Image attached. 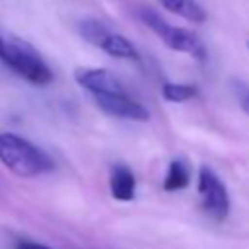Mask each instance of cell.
<instances>
[{"label":"cell","mask_w":249,"mask_h":249,"mask_svg":"<svg viewBox=\"0 0 249 249\" xmlns=\"http://www.w3.org/2000/svg\"><path fill=\"white\" fill-rule=\"evenodd\" d=\"M0 60L33 86H47L53 82V72L39 51L12 33L0 31Z\"/></svg>","instance_id":"cell-1"},{"label":"cell","mask_w":249,"mask_h":249,"mask_svg":"<svg viewBox=\"0 0 249 249\" xmlns=\"http://www.w3.org/2000/svg\"><path fill=\"white\" fill-rule=\"evenodd\" d=\"M189 185V167L183 160H171L163 177V191L173 193V191H181Z\"/></svg>","instance_id":"cell-10"},{"label":"cell","mask_w":249,"mask_h":249,"mask_svg":"<svg viewBox=\"0 0 249 249\" xmlns=\"http://www.w3.org/2000/svg\"><path fill=\"white\" fill-rule=\"evenodd\" d=\"M247 47H249V43H247Z\"/></svg>","instance_id":"cell-14"},{"label":"cell","mask_w":249,"mask_h":249,"mask_svg":"<svg viewBox=\"0 0 249 249\" xmlns=\"http://www.w3.org/2000/svg\"><path fill=\"white\" fill-rule=\"evenodd\" d=\"M239 105H241L243 113H247V115H249V93H243V95L239 97Z\"/></svg>","instance_id":"cell-13"},{"label":"cell","mask_w":249,"mask_h":249,"mask_svg":"<svg viewBox=\"0 0 249 249\" xmlns=\"http://www.w3.org/2000/svg\"><path fill=\"white\" fill-rule=\"evenodd\" d=\"M138 18L142 19V23L152 29L161 41L165 47L177 51V53H185V54H191L193 58L196 60H204L206 56V51H204V45L200 43L198 35L193 33L191 29L187 27H177V25H171L167 23L158 12L150 10V8H142L138 12Z\"/></svg>","instance_id":"cell-3"},{"label":"cell","mask_w":249,"mask_h":249,"mask_svg":"<svg viewBox=\"0 0 249 249\" xmlns=\"http://www.w3.org/2000/svg\"><path fill=\"white\" fill-rule=\"evenodd\" d=\"M74 78L89 95L124 91L121 80L105 68H80V70H76Z\"/></svg>","instance_id":"cell-7"},{"label":"cell","mask_w":249,"mask_h":249,"mask_svg":"<svg viewBox=\"0 0 249 249\" xmlns=\"http://www.w3.org/2000/svg\"><path fill=\"white\" fill-rule=\"evenodd\" d=\"M161 95L169 103H185L198 95V88L195 84H183V82H165L161 86Z\"/></svg>","instance_id":"cell-11"},{"label":"cell","mask_w":249,"mask_h":249,"mask_svg":"<svg viewBox=\"0 0 249 249\" xmlns=\"http://www.w3.org/2000/svg\"><path fill=\"white\" fill-rule=\"evenodd\" d=\"M165 10L179 16L185 21L191 23H204L206 21V10L196 0H158Z\"/></svg>","instance_id":"cell-9"},{"label":"cell","mask_w":249,"mask_h":249,"mask_svg":"<svg viewBox=\"0 0 249 249\" xmlns=\"http://www.w3.org/2000/svg\"><path fill=\"white\" fill-rule=\"evenodd\" d=\"M109 189L113 198L117 200H132L134 193H136V179L134 173L130 171L128 165L124 163H115L111 167V175H109Z\"/></svg>","instance_id":"cell-8"},{"label":"cell","mask_w":249,"mask_h":249,"mask_svg":"<svg viewBox=\"0 0 249 249\" xmlns=\"http://www.w3.org/2000/svg\"><path fill=\"white\" fill-rule=\"evenodd\" d=\"M95 105L117 119H126V121H148L150 113L148 109L138 103L136 99H132L126 91H115V93H99V95H91Z\"/></svg>","instance_id":"cell-6"},{"label":"cell","mask_w":249,"mask_h":249,"mask_svg":"<svg viewBox=\"0 0 249 249\" xmlns=\"http://www.w3.org/2000/svg\"><path fill=\"white\" fill-rule=\"evenodd\" d=\"M16 249H51V247L41 245V243H35V241H19L16 245Z\"/></svg>","instance_id":"cell-12"},{"label":"cell","mask_w":249,"mask_h":249,"mask_svg":"<svg viewBox=\"0 0 249 249\" xmlns=\"http://www.w3.org/2000/svg\"><path fill=\"white\" fill-rule=\"evenodd\" d=\"M78 29H80V35L88 43L95 45L97 49H101L109 56H113V58H126V60H138V53H136L134 45L126 37L111 31L101 21H97V19H84V21H80Z\"/></svg>","instance_id":"cell-4"},{"label":"cell","mask_w":249,"mask_h":249,"mask_svg":"<svg viewBox=\"0 0 249 249\" xmlns=\"http://www.w3.org/2000/svg\"><path fill=\"white\" fill-rule=\"evenodd\" d=\"M196 187H198L202 210L218 222L226 220L230 214V195H228V189L222 183V179L208 165H202L198 169Z\"/></svg>","instance_id":"cell-5"},{"label":"cell","mask_w":249,"mask_h":249,"mask_svg":"<svg viewBox=\"0 0 249 249\" xmlns=\"http://www.w3.org/2000/svg\"><path fill=\"white\" fill-rule=\"evenodd\" d=\"M0 161L18 177H37L53 169V160L27 138L0 132Z\"/></svg>","instance_id":"cell-2"}]
</instances>
